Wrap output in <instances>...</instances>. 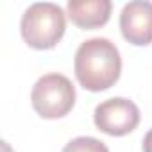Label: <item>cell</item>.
I'll list each match as a JSON object with an SVG mask.
<instances>
[{
    "mask_svg": "<svg viewBox=\"0 0 152 152\" xmlns=\"http://www.w3.org/2000/svg\"><path fill=\"white\" fill-rule=\"evenodd\" d=\"M73 72L79 84L88 91L111 88L122 72L118 47L107 38H91L79 45L73 59Z\"/></svg>",
    "mask_w": 152,
    "mask_h": 152,
    "instance_id": "cell-1",
    "label": "cell"
},
{
    "mask_svg": "<svg viewBox=\"0 0 152 152\" xmlns=\"http://www.w3.org/2000/svg\"><path fill=\"white\" fill-rule=\"evenodd\" d=\"M141 148H143V152H152V129H148V132L145 134Z\"/></svg>",
    "mask_w": 152,
    "mask_h": 152,
    "instance_id": "cell-8",
    "label": "cell"
},
{
    "mask_svg": "<svg viewBox=\"0 0 152 152\" xmlns=\"http://www.w3.org/2000/svg\"><path fill=\"white\" fill-rule=\"evenodd\" d=\"M31 104L41 118H63L75 106V88L66 75L47 73L32 86Z\"/></svg>",
    "mask_w": 152,
    "mask_h": 152,
    "instance_id": "cell-3",
    "label": "cell"
},
{
    "mask_svg": "<svg viewBox=\"0 0 152 152\" xmlns=\"http://www.w3.org/2000/svg\"><path fill=\"white\" fill-rule=\"evenodd\" d=\"M122 36L136 45L145 47L152 43V2L148 0H132L122 7L120 13Z\"/></svg>",
    "mask_w": 152,
    "mask_h": 152,
    "instance_id": "cell-5",
    "label": "cell"
},
{
    "mask_svg": "<svg viewBox=\"0 0 152 152\" xmlns=\"http://www.w3.org/2000/svg\"><path fill=\"white\" fill-rule=\"evenodd\" d=\"M63 152H109L104 141L91 138V136H79L70 140L64 147Z\"/></svg>",
    "mask_w": 152,
    "mask_h": 152,
    "instance_id": "cell-7",
    "label": "cell"
},
{
    "mask_svg": "<svg viewBox=\"0 0 152 152\" xmlns=\"http://www.w3.org/2000/svg\"><path fill=\"white\" fill-rule=\"evenodd\" d=\"M66 31V15L54 2L31 4L20 20L23 41L36 50L54 48Z\"/></svg>",
    "mask_w": 152,
    "mask_h": 152,
    "instance_id": "cell-2",
    "label": "cell"
},
{
    "mask_svg": "<svg viewBox=\"0 0 152 152\" xmlns=\"http://www.w3.org/2000/svg\"><path fill=\"white\" fill-rule=\"evenodd\" d=\"M93 122L99 131L109 136H125L140 124L138 106L124 97H115L100 102L93 111Z\"/></svg>",
    "mask_w": 152,
    "mask_h": 152,
    "instance_id": "cell-4",
    "label": "cell"
},
{
    "mask_svg": "<svg viewBox=\"0 0 152 152\" xmlns=\"http://www.w3.org/2000/svg\"><path fill=\"white\" fill-rule=\"evenodd\" d=\"M113 4L109 0H68L66 11L70 20L81 29H97L107 23Z\"/></svg>",
    "mask_w": 152,
    "mask_h": 152,
    "instance_id": "cell-6",
    "label": "cell"
}]
</instances>
